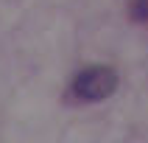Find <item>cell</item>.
<instances>
[{"mask_svg": "<svg viewBox=\"0 0 148 143\" xmlns=\"http://www.w3.org/2000/svg\"><path fill=\"white\" fill-rule=\"evenodd\" d=\"M115 90H117V73L112 67H103V65L81 70L73 82V93L81 101H103Z\"/></svg>", "mask_w": 148, "mask_h": 143, "instance_id": "obj_1", "label": "cell"}, {"mask_svg": "<svg viewBox=\"0 0 148 143\" xmlns=\"http://www.w3.org/2000/svg\"><path fill=\"white\" fill-rule=\"evenodd\" d=\"M132 17L134 20H148V0H134L132 3Z\"/></svg>", "mask_w": 148, "mask_h": 143, "instance_id": "obj_2", "label": "cell"}]
</instances>
